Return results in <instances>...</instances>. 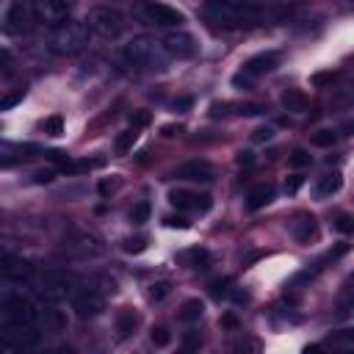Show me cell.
Instances as JSON below:
<instances>
[{
	"label": "cell",
	"mask_w": 354,
	"mask_h": 354,
	"mask_svg": "<svg viewBox=\"0 0 354 354\" xmlns=\"http://www.w3.org/2000/svg\"><path fill=\"white\" fill-rule=\"evenodd\" d=\"M294 12L291 3L282 0H205V17L210 25L222 31H236L244 25L277 23Z\"/></svg>",
	"instance_id": "cell-1"
},
{
	"label": "cell",
	"mask_w": 354,
	"mask_h": 354,
	"mask_svg": "<svg viewBox=\"0 0 354 354\" xmlns=\"http://www.w3.org/2000/svg\"><path fill=\"white\" fill-rule=\"evenodd\" d=\"M122 55L136 69H164L166 58H169L164 45H161V39H155V36H133L125 45Z\"/></svg>",
	"instance_id": "cell-2"
},
{
	"label": "cell",
	"mask_w": 354,
	"mask_h": 354,
	"mask_svg": "<svg viewBox=\"0 0 354 354\" xmlns=\"http://www.w3.org/2000/svg\"><path fill=\"white\" fill-rule=\"evenodd\" d=\"M89 25L86 23H75V20H66V23H61V25H55L53 31H50V39H47V45H50V50L55 53V55H75V53H81L86 45H89Z\"/></svg>",
	"instance_id": "cell-3"
},
{
	"label": "cell",
	"mask_w": 354,
	"mask_h": 354,
	"mask_svg": "<svg viewBox=\"0 0 354 354\" xmlns=\"http://www.w3.org/2000/svg\"><path fill=\"white\" fill-rule=\"evenodd\" d=\"M133 17L144 25H155V28H180L183 14L166 3H155V0H138L133 6Z\"/></svg>",
	"instance_id": "cell-4"
},
{
	"label": "cell",
	"mask_w": 354,
	"mask_h": 354,
	"mask_svg": "<svg viewBox=\"0 0 354 354\" xmlns=\"http://www.w3.org/2000/svg\"><path fill=\"white\" fill-rule=\"evenodd\" d=\"M86 25L92 34H97L103 39H116L125 31V17L114 6H94L86 17Z\"/></svg>",
	"instance_id": "cell-5"
},
{
	"label": "cell",
	"mask_w": 354,
	"mask_h": 354,
	"mask_svg": "<svg viewBox=\"0 0 354 354\" xmlns=\"http://www.w3.org/2000/svg\"><path fill=\"white\" fill-rule=\"evenodd\" d=\"M31 31V6L25 0H12L0 14V34L6 36H23Z\"/></svg>",
	"instance_id": "cell-6"
},
{
	"label": "cell",
	"mask_w": 354,
	"mask_h": 354,
	"mask_svg": "<svg viewBox=\"0 0 354 354\" xmlns=\"http://www.w3.org/2000/svg\"><path fill=\"white\" fill-rule=\"evenodd\" d=\"M0 338H3V343L12 346V349H31V346L39 343V329H36V324L9 318L3 327H0Z\"/></svg>",
	"instance_id": "cell-7"
},
{
	"label": "cell",
	"mask_w": 354,
	"mask_h": 354,
	"mask_svg": "<svg viewBox=\"0 0 354 354\" xmlns=\"http://www.w3.org/2000/svg\"><path fill=\"white\" fill-rule=\"evenodd\" d=\"M161 45H164V50H166L169 58H194V55H197V42H194V36L186 34V31H172V34H166V36L161 39Z\"/></svg>",
	"instance_id": "cell-8"
},
{
	"label": "cell",
	"mask_w": 354,
	"mask_h": 354,
	"mask_svg": "<svg viewBox=\"0 0 354 354\" xmlns=\"http://www.w3.org/2000/svg\"><path fill=\"white\" fill-rule=\"evenodd\" d=\"M34 14L45 23V25H61L69 20V6L64 0H34Z\"/></svg>",
	"instance_id": "cell-9"
},
{
	"label": "cell",
	"mask_w": 354,
	"mask_h": 354,
	"mask_svg": "<svg viewBox=\"0 0 354 354\" xmlns=\"http://www.w3.org/2000/svg\"><path fill=\"white\" fill-rule=\"evenodd\" d=\"M0 277L14 282V286H23V282H28L34 277V268L28 260H23L17 255H3L0 257Z\"/></svg>",
	"instance_id": "cell-10"
},
{
	"label": "cell",
	"mask_w": 354,
	"mask_h": 354,
	"mask_svg": "<svg viewBox=\"0 0 354 354\" xmlns=\"http://www.w3.org/2000/svg\"><path fill=\"white\" fill-rule=\"evenodd\" d=\"M73 310H75L78 318H94V316H100L105 310V302H103V296L97 291L86 288V291H78L73 296Z\"/></svg>",
	"instance_id": "cell-11"
},
{
	"label": "cell",
	"mask_w": 354,
	"mask_h": 354,
	"mask_svg": "<svg viewBox=\"0 0 354 354\" xmlns=\"http://www.w3.org/2000/svg\"><path fill=\"white\" fill-rule=\"evenodd\" d=\"M169 202L177 210H199V214L210 210V197L207 194H194V191H186V188H172Z\"/></svg>",
	"instance_id": "cell-12"
},
{
	"label": "cell",
	"mask_w": 354,
	"mask_h": 354,
	"mask_svg": "<svg viewBox=\"0 0 354 354\" xmlns=\"http://www.w3.org/2000/svg\"><path fill=\"white\" fill-rule=\"evenodd\" d=\"M6 316L14 318V321H25V324H36L39 327V307H34L23 296H9L6 299Z\"/></svg>",
	"instance_id": "cell-13"
},
{
	"label": "cell",
	"mask_w": 354,
	"mask_h": 354,
	"mask_svg": "<svg viewBox=\"0 0 354 354\" xmlns=\"http://www.w3.org/2000/svg\"><path fill=\"white\" fill-rule=\"evenodd\" d=\"M177 180H191V183H207L214 180V166H210L207 161H186L177 166L175 172Z\"/></svg>",
	"instance_id": "cell-14"
},
{
	"label": "cell",
	"mask_w": 354,
	"mask_h": 354,
	"mask_svg": "<svg viewBox=\"0 0 354 354\" xmlns=\"http://www.w3.org/2000/svg\"><path fill=\"white\" fill-rule=\"evenodd\" d=\"M277 66H279V53L268 50V53H257V55H252V58L244 64V73H246V75H252V78H260V75L271 73V69H277Z\"/></svg>",
	"instance_id": "cell-15"
},
{
	"label": "cell",
	"mask_w": 354,
	"mask_h": 354,
	"mask_svg": "<svg viewBox=\"0 0 354 354\" xmlns=\"http://www.w3.org/2000/svg\"><path fill=\"white\" fill-rule=\"evenodd\" d=\"M66 286H69V282H66L64 274H53V271H50V274L42 277V288H39V291H42V296H45L47 302H58V299L66 296V291H69Z\"/></svg>",
	"instance_id": "cell-16"
},
{
	"label": "cell",
	"mask_w": 354,
	"mask_h": 354,
	"mask_svg": "<svg viewBox=\"0 0 354 354\" xmlns=\"http://www.w3.org/2000/svg\"><path fill=\"white\" fill-rule=\"evenodd\" d=\"M271 199H274V186H271V183H260V186H255V188L249 191V197H246V207L255 214V210L266 207Z\"/></svg>",
	"instance_id": "cell-17"
},
{
	"label": "cell",
	"mask_w": 354,
	"mask_h": 354,
	"mask_svg": "<svg viewBox=\"0 0 354 354\" xmlns=\"http://www.w3.org/2000/svg\"><path fill=\"white\" fill-rule=\"evenodd\" d=\"M291 233L296 241H310L313 233H316V219L310 214H296L294 222H291Z\"/></svg>",
	"instance_id": "cell-18"
},
{
	"label": "cell",
	"mask_w": 354,
	"mask_h": 354,
	"mask_svg": "<svg viewBox=\"0 0 354 354\" xmlns=\"http://www.w3.org/2000/svg\"><path fill=\"white\" fill-rule=\"evenodd\" d=\"M279 103H282V108L286 111H291V114H305L307 111V97H305V92H299V89H288V92H282V97H279Z\"/></svg>",
	"instance_id": "cell-19"
},
{
	"label": "cell",
	"mask_w": 354,
	"mask_h": 354,
	"mask_svg": "<svg viewBox=\"0 0 354 354\" xmlns=\"http://www.w3.org/2000/svg\"><path fill=\"white\" fill-rule=\"evenodd\" d=\"M39 324H45V329L61 332V329L66 327V316H64V313H61L58 307L47 305V307H42V310H39Z\"/></svg>",
	"instance_id": "cell-20"
},
{
	"label": "cell",
	"mask_w": 354,
	"mask_h": 354,
	"mask_svg": "<svg viewBox=\"0 0 354 354\" xmlns=\"http://www.w3.org/2000/svg\"><path fill=\"white\" fill-rule=\"evenodd\" d=\"M136 321H138L136 313L130 307H122L119 316H116V332H119V338H130L133 329H136Z\"/></svg>",
	"instance_id": "cell-21"
},
{
	"label": "cell",
	"mask_w": 354,
	"mask_h": 354,
	"mask_svg": "<svg viewBox=\"0 0 354 354\" xmlns=\"http://www.w3.org/2000/svg\"><path fill=\"white\" fill-rule=\"evenodd\" d=\"M340 183H343V177H340V172H332V175H324L321 177V183H318V194L321 197H332L338 188H340Z\"/></svg>",
	"instance_id": "cell-22"
},
{
	"label": "cell",
	"mask_w": 354,
	"mask_h": 354,
	"mask_svg": "<svg viewBox=\"0 0 354 354\" xmlns=\"http://www.w3.org/2000/svg\"><path fill=\"white\" fill-rule=\"evenodd\" d=\"M202 313H205V307H202V302L199 299H188L186 305H183V310H180V321H199L202 318Z\"/></svg>",
	"instance_id": "cell-23"
},
{
	"label": "cell",
	"mask_w": 354,
	"mask_h": 354,
	"mask_svg": "<svg viewBox=\"0 0 354 354\" xmlns=\"http://www.w3.org/2000/svg\"><path fill=\"white\" fill-rule=\"evenodd\" d=\"M230 286H233V279L230 277H219V279H214L210 282V296L214 299H222V296H230Z\"/></svg>",
	"instance_id": "cell-24"
},
{
	"label": "cell",
	"mask_w": 354,
	"mask_h": 354,
	"mask_svg": "<svg viewBox=\"0 0 354 354\" xmlns=\"http://www.w3.org/2000/svg\"><path fill=\"white\" fill-rule=\"evenodd\" d=\"M92 166H100V161H61V172H64V175L89 172Z\"/></svg>",
	"instance_id": "cell-25"
},
{
	"label": "cell",
	"mask_w": 354,
	"mask_h": 354,
	"mask_svg": "<svg viewBox=\"0 0 354 354\" xmlns=\"http://www.w3.org/2000/svg\"><path fill=\"white\" fill-rule=\"evenodd\" d=\"M310 141H313V144L316 147H335V141H338V133L335 130H316L313 136H310Z\"/></svg>",
	"instance_id": "cell-26"
},
{
	"label": "cell",
	"mask_w": 354,
	"mask_h": 354,
	"mask_svg": "<svg viewBox=\"0 0 354 354\" xmlns=\"http://www.w3.org/2000/svg\"><path fill=\"white\" fill-rule=\"evenodd\" d=\"M122 249H125L127 255H138V252H144V249H147V238H144V236H136V238H125Z\"/></svg>",
	"instance_id": "cell-27"
},
{
	"label": "cell",
	"mask_w": 354,
	"mask_h": 354,
	"mask_svg": "<svg viewBox=\"0 0 354 354\" xmlns=\"http://www.w3.org/2000/svg\"><path fill=\"white\" fill-rule=\"evenodd\" d=\"M150 340H153V346L164 349V346H169V343H172V335H169V329H166V327H153Z\"/></svg>",
	"instance_id": "cell-28"
},
{
	"label": "cell",
	"mask_w": 354,
	"mask_h": 354,
	"mask_svg": "<svg viewBox=\"0 0 354 354\" xmlns=\"http://www.w3.org/2000/svg\"><path fill=\"white\" fill-rule=\"evenodd\" d=\"M150 219V205L147 202H138L133 210H130V222L133 225H144Z\"/></svg>",
	"instance_id": "cell-29"
},
{
	"label": "cell",
	"mask_w": 354,
	"mask_h": 354,
	"mask_svg": "<svg viewBox=\"0 0 354 354\" xmlns=\"http://www.w3.org/2000/svg\"><path fill=\"white\" fill-rule=\"evenodd\" d=\"M133 141H136V127H133V130L119 133V136H116V153H119V155H122V153H127V150L133 147Z\"/></svg>",
	"instance_id": "cell-30"
},
{
	"label": "cell",
	"mask_w": 354,
	"mask_h": 354,
	"mask_svg": "<svg viewBox=\"0 0 354 354\" xmlns=\"http://www.w3.org/2000/svg\"><path fill=\"white\" fill-rule=\"evenodd\" d=\"M42 130H45L47 136H61V133H64V119H61V116H47V119L42 122Z\"/></svg>",
	"instance_id": "cell-31"
},
{
	"label": "cell",
	"mask_w": 354,
	"mask_h": 354,
	"mask_svg": "<svg viewBox=\"0 0 354 354\" xmlns=\"http://www.w3.org/2000/svg\"><path fill=\"white\" fill-rule=\"evenodd\" d=\"M288 166H291V169H305V166H310V155H307L305 150H294V153L288 155Z\"/></svg>",
	"instance_id": "cell-32"
},
{
	"label": "cell",
	"mask_w": 354,
	"mask_h": 354,
	"mask_svg": "<svg viewBox=\"0 0 354 354\" xmlns=\"http://www.w3.org/2000/svg\"><path fill=\"white\" fill-rule=\"evenodd\" d=\"M169 294H172L169 282H155V286H150V299H153V302H161V299H166Z\"/></svg>",
	"instance_id": "cell-33"
},
{
	"label": "cell",
	"mask_w": 354,
	"mask_h": 354,
	"mask_svg": "<svg viewBox=\"0 0 354 354\" xmlns=\"http://www.w3.org/2000/svg\"><path fill=\"white\" fill-rule=\"evenodd\" d=\"M12 69H14V55H12L6 47H0V73L9 75Z\"/></svg>",
	"instance_id": "cell-34"
},
{
	"label": "cell",
	"mask_w": 354,
	"mask_h": 354,
	"mask_svg": "<svg viewBox=\"0 0 354 354\" xmlns=\"http://www.w3.org/2000/svg\"><path fill=\"white\" fill-rule=\"evenodd\" d=\"M335 230H338V233H343V236H349V233L354 230V219H351L349 214L338 216V222H335Z\"/></svg>",
	"instance_id": "cell-35"
},
{
	"label": "cell",
	"mask_w": 354,
	"mask_h": 354,
	"mask_svg": "<svg viewBox=\"0 0 354 354\" xmlns=\"http://www.w3.org/2000/svg\"><path fill=\"white\" fill-rule=\"evenodd\" d=\"M153 122V114L150 111H136L133 116H130V125L133 127H144V125H150Z\"/></svg>",
	"instance_id": "cell-36"
},
{
	"label": "cell",
	"mask_w": 354,
	"mask_h": 354,
	"mask_svg": "<svg viewBox=\"0 0 354 354\" xmlns=\"http://www.w3.org/2000/svg\"><path fill=\"white\" fill-rule=\"evenodd\" d=\"M23 158H28V155H23V150H20V155H14V153H3V155H0V169L14 166V164H20Z\"/></svg>",
	"instance_id": "cell-37"
},
{
	"label": "cell",
	"mask_w": 354,
	"mask_h": 354,
	"mask_svg": "<svg viewBox=\"0 0 354 354\" xmlns=\"http://www.w3.org/2000/svg\"><path fill=\"white\" fill-rule=\"evenodd\" d=\"M338 78V73H316L313 78H310V84L313 86H327V84H332Z\"/></svg>",
	"instance_id": "cell-38"
},
{
	"label": "cell",
	"mask_w": 354,
	"mask_h": 354,
	"mask_svg": "<svg viewBox=\"0 0 354 354\" xmlns=\"http://www.w3.org/2000/svg\"><path fill=\"white\" fill-rule=\"evenodd\" d=\"M302 183H305L302 175H291V177L286 180V194H296V191L302 188Z\"/></svg>",
	"instance_id": "cell-39"
},
{
	"label": "cell",
	"mask_w": 354,
	"mask_h": 354,
	"mask_svg": "<svg viewBox=\"0 0 354 354\" xmlns=\"http://www.w3.org/2000/svg\"><path fill=\"white\" fill-rule=\"evenodd\" d=\"M164 222H166V227H180V230L188 227V219H186V216H166Z\"/></svg>",
	"instance_id": "cell-40"
},
{
	"label": "cell",
	"mask_w": 354,
	"mask_h": 354,
	"mask_svg": "<svg viewBox=\"0 0 354 354\" xmlns=\"http://www.w3.org/2000/svg\"><path fill=\"white\" fill-rule=\"evenodd\" d=\"M271 136H274V130H271V127H257L252 138H255V141H268Z\"/></svg>",
	"instance_id": "cell-41"
},
{
	"label": "cell",
	"mask_w": 354,
	"mask_h": 354,
	"mask_svg": "<svg viewBox=\"0 0 354 354\" xmlns=\"http://www.w3.org/2000/svg\"><path fill=\"white\" fill-rule=\"evenodd\" d=\"M222 327H227V329H236V327H238V318H236L233 313H227V316H222Z\"/></svg>",
	"instance_id": "cell-42"
},
{
	"label": "cell",
	"mask_w": 354,
	"mask_h": 354,
	"mask_svg": "<svg viewBox=\"0 0 354 354\" xmlns=\"http://www.w3.org/2000/svg\"><path fill=\"white\" fill-rule=\"evenodd\" d=\"M172 108H175V111H183V108H191V97H180V100H175V103H172Z\"/></svg>",
	"instance_id": "cell-43"
},
{
	"label": "cell",
	"mask_w": 354,
	"mask_h": 354,
	"mask_svg": "<svg viewBox=\"0 0 354 354\" xmlns=\"http://www.w3.org/2000/svg\"><path fill=\"white\" fill-rule=\"evenodd\" d=\"M238 164H241V166H252V164H255L252 153H241V155H238Z\"/></svg>",
	"instance_id": "cell-44"
},
{
	"label": "cell",
	"mask_w": 354,
	"mask_h": 354,
	"mask_svg": "<svg viewBox=\"0 0 354 354\" xmlns=\"http://www.w3.org/2000/svg\"><path fill=\"white\" fill-rule=\"evenodd\" d=\"M183 343H186V349H197V346H199V338H197V335H186Z\"/></svg>",
	"instance_id": "cell-45"
},
{
	"label": "cell",
	"mask_w": 354,
	"mask_h": 354,
	"mask_svg": "<svg viewBox=\"0 0 354 354\" xmlns=\"http://www.w3.org/2000/svg\"><path fill=\"white\" fill-rule=\"evenodd\" d=\"M34 180H36V183H47V180H53V175H50V172H36Z\"/></svg>",
	"instance_id": "cell-46"
},
{
	"label": "cell",
	"mask_w": 354,
	"mask_h": 354,
	"mask_svg": "<svg viewBox=\"0 0 354 354\" xmlns=\"http://www.w3.org/2000/svg\"><path fill=\"white\" fill-rule=\"evenodd\" d=\"M111 188H114V183H111V180H103V183H100V194H103V197H108V194H111Z\"/></svg>",
	"instance_id": "cell-47"
},
{
	"label": "cell",
	"mask_w": 354,
	"mask_h": 354,
	"mask_svg": "<svg viewBox=\"0 0 354 354\" xmlns=\"http://www.w3.org/2000/svg\"><path fill=\"white\" fill-rule=\"evenodd\" d=\"M64 3H66V6H69V9H73V6H75V3H78V0H64Z\"/></svg>",
	"instance_id": "cell-48"
},
{
	"label": "cell",
	"mask_w": 354,
	"mask_h": 354,
	"mask_svg": "<svg viewBox=\"0 0 354 354\" xmlns=\"http://www.w3.org/2000/svg\"><path fill=\"white\" fill-rule=\"evenodd\" d=\"M0 111H3V108H0Z\"/></svg>",
	"instance_id": "cell-49"
}]
</instances>
